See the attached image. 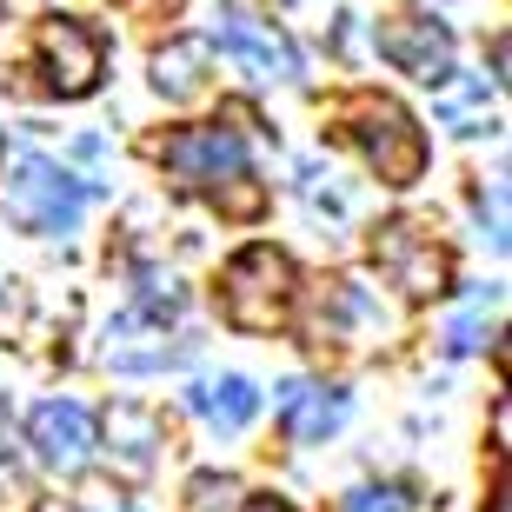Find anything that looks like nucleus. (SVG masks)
Masks as SVG:
<instances>
[{
    "label": "nucleus",
    "mask_w": 512,
    "mask_h": 512,
    "mask_svg": "<svg viewBox=\"0 0 512 512\" xmlns=\"http://www.w3.org/2000/svg\"><path fill=\"white\" fill-rule=\"evenodd\" d=\"M373 266H380L399 293H413V300H426V293H439V286H446V253H439L433 240L413 227V220L380 227V240H373Z\"/></svg>",
    "instance_id": "9"
},
{
    "label": "nucleus",
    "mask_w": 512,
    "mask_h": 512,
    "mask_svg": "<svg viewBox=\"0 0 512 512\" xmlns=\"http://www.w3.org/2000/svg\"><path fill=\"white\" fill-rule=\"evenodd\" d=\"M87 200H94V187L74 180L67 167H54L47 153H20L14 167H7V180H0V207H7V220L27 227V233H47V240L74 233L80 213H87Z\"/></svg>",
    "instance_id": "2"
},
{
    "label": "nucleus",
    "mask_w": 512,
    "mask_h": 512,
    "mask_svg": "<svg viewBox=\"0 0 512 512\" xmlns=\"http://www.w3.org/2000/svg\"><path fill=\"white\" fill-rule=\"evenodd\" d=\"M107 439H114V459L127 473H147L153 446H160V419H153L147 406H114V413H107Z\"/></svg>",
    "instance_id": "14"
},
{
    "label": "nucleus",
    "mask_w": 512,
    "mask_h": 512,
    "mask_svg": "<svg viewBox=\"0 0 512 512\" xmlns=\"http://www.w3.org/2000/svg\"><path fill=\"white\" fill-rule=\"evenodd\" d=\"M493 306H499V293H479V300L453 320V333H446V340H453V353H473V346H479V333L493 326Z\"/></svg>",
    "instance_id": "17"
},
{
    "label": "nucleus",
    "mask_w": 512,
    "mask_h": 512,
    "mask_svg": "<svg viewBox=\"0 0 512 512\" xmlns=\"http://www.w3.org/2000/svg\"><path fill=\"white\" fill-rule=\"evenodd\" d=\"M187 512H240V479L200 473V479L187 486Z\"/></svg>",
    "instance_id": "15"
},
{
    "label": "nucleus",
    "mask_w": 512,
    "mask_h": 512,
    "mask_svg": "<svg viewBox=\"0 0 512 512\" xmlns=\"http://www.w3.org/2000/svg\"><path fill=\"white\" fill-rule=\"evenodd\" d=\"M247 512H293V506H286V499H253Z\"/></svg>",
    "instance_id": "19"
},
{
    "label": "nucleus",
    "mask_w": 512,
    "mask_h": 512,
    "mask_svg": "<svg viewBox=\"0 0 512 512\" xmlns=\"http://www.w3.org/2000/svg\"><path fill=\"white\" fill-rule=\"evenodd\" d=\"M380 54L393 60L399 74L426 80V87H446L453 80V34L426 14H393L380 27Z\"/></svg>",
    "instance_id": "8"
},
{
    "label": "nucleus",
    "mask_w": 512,
    "mask_h": 512,
    "mask_svg": "<svg viewBox=\"0 0 512 512\" xmlns=\"http://www.w3.org/2000/svg\"><path fill=\"white\" fill-rule=\"evenodd\" d=\"M280 426H286V439L320 446L326 433L346 426V393L340 386H313V380H286L280 386Z\"/></svg>",
    "instance_id": "11"
},
{
    "label": "nucleus",
    "mask_w": 512,
    "mask_h": 512,
    "mask_svg": "<svg viewBox=\"0 0 512 512\" xmlns=\"http://www.w3.org/2000/svg\"><path fill=\"white\" fill-rule=\"evenodd\" d=\"M187 406L207 419L213 433H247L253 413H260V393H253V380L227 373V380H200V386L187 393Z\"/></svg>",
    "instance_id": "12"
},
{
    "label": "nucleus",
    "mask_w": 512,
    "mask_h": 512,
    "mask_svg": "<svg viewBox=\"0 0 512 512\" xmlns=\"http://www.w3.org/2000/svg\"><path fill=\"white\" fill-rule=\"evenodd\" d=\"M40 67H47V87H54L60 100H80L100 87V67H107V47H100V34H87L80 20H47L40 27Z\"/></svg>",
    "instance_id": "6"
},
{
    "label": "nucleus",
    "mask_w": 512,
    "mask_h": 512,
    "mask_svg": "<svg viewBox=\"0 0 512 512\" xmlns=\"http://www.w3.org/2000/svg\"><path fill=\"white\" fill-rule=\"evenodd\" d=\"M114 512H133V506H114Z\"/></svg>",
    "instance_id": "20"
},
{
    "label": "nucleus",
    "mask_w": 512,
    "mask_h": 512,
    "mask_svg": "<svg viewBox=\"0 0 512 512\" xmlns=\"http://www.w3.org/2000/svg\"><path fill=\"white\" fill-rule=\"evenodd\" d=\"M0 499H7V506L20 499V466H14V439H7V419H0Z\"/></svg>",
    "instance_id": "18"
},
{
    "label": "nucleus",
    "mask_w": 512,
    "mask_h": 512,
    "mask_svg": "<svg viewBox=\"0 0 512 512\" xmlns=\"http://www.w3.org/2000/svg\"><path fill=\"white\" fill-rule=\"evenodd\" d=\"M220 54H227L240 74H253V80H300L293 40H286L273 20L253 14L247 0H233L227 14H220Z\"/></svg>",
    "instance_id": "5"
},
{
    "label": "nucleus",
    "mask_w": 512,
    "mask_h": 512,
    "mask_svg": "<svg viewBox=\"0 0 512 512\" xmlns=\"http://www.w3.org/2000/svg\"><path fill=\"white\" fill-rule=\"evenodd\" d=\"M153 87L167 100H193L207 87V40H173L153 54Z\"/></svg>",
    "instance_id": "13"
},
{
    "label": "nucleus",
    "mask_w": 512,
    "mask_h": 512,
    "mask_svg": "<svg viewBox=\"0 0 512 512\" xmlns=\"http://www.w3.org/2000/svg\"><path fill=\"white\" fill-rule=\"evenodd\" d=\"M27 439H34V453L47 473L74 479L87 473V459H94V413L80 406V399H47V406H34V419H27Z\"/></svg>",
    "instance_id": "7"
},
{
    "label": "nucleus",
    "mask_w": 512,
    "mask_h": 512,
    "mask_svg": "<svg viewBox=\"0 0 512 512\" xmlns=\"http://www.w3.org/2000/svg\"><path fill=\"white\" fill-rule=\"evenodd\" d=\"M346 133H353V147L366 153V167L380 173L386 187H413L426 173V133L413 127V114L399 100H386V94L346 100Z\"/></svg>",
    "instance_id": "3"
},
{
    "label": "nucleus",
    "mask_w": 512,
    "mask_h": 512,
    "mask_svg": "<svg viewBox=\"0 0 512 512\" xmlns=\"http://www.w3.org/2000/svg\"><path fill=\"white\" fill-rule=\"evenodd\" d=\"M180 360V346L167 340V320L160 313H120L114 326H107V366L114 373H160V366Z\"/></svg>",
    "instance_id": "10"
},
{
    "label": "nucleus",
    "mask_w": 512,
    "mask_h": 512,
    "mask_svg": "<svg viewBox=\"0 0 512 512\" xmlns=\"http://www.w3.org/2000/svg\"><path fill=\"white\" fill-rule=\"evenodd\" d=\"M160 167L193 193H213L220 213H260V187H253V167H247V140L233 127H180L160 147Z\"/></svg>",
    "instance_id": "1"
},
{
    "label": "nucleus",
    "mask_w": 512,
    "mask_h": 512,
    "mask_svg": "<svg viewBox=\"0 0 512 512\" xmlns=\"http://www.w3.org/2000/svg\"><path fill=\"white\" fill-rule=\"evenodd\" d=\"M346 512H413V493L399 479H380V486H353L346 493Z\"/></svg>",
    "instance_id": "16"
},
{
    "label": "nucleus",
    "mask_w": 512,
    "mask_h": 512,
    "mask_svg": "<svg viewBox=\"0 0 512 512\" xmlns=\"http://www.w3.org/2000/svg\"><path fill=\"white\" fill-rule=\"evenodd\" d=\"M293 313V260L273 247H247L227 266V320L240 333H273Z\"/></svg>",
    "instance_id": "4"
}]
</instances>
